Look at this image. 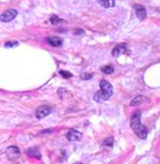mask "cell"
I'll return each mask as SVG.
<instances>
[{
    "instance_id": "8fae6325",
    "label": "cell",
    "mask_w": 160,
    "mask_h": 164,
    "mask_svg": "<svg viewBox=\"0 0 160 164\" xmlns=\"http://www.w3.org/2000/svg\"><path fill=\"white\" fill-rule=\"evenodd\" d=\"M98 2H99V4H100L102 8H105V9H110V8H113V6L116 5L114 0H98Z\"/></svg>"
},
{
    "instance_id": "d6986e66",
    "label": "cell",
    "mask_w": 160,
    "mask_h": 164,
    "mask_svg": "<svg viewBox=\"0 0 160 164\" xmlns=\"http://www.w3.org/2000/svg\"><path fill=\"white\" fill-rule=\"evenodd\" d=\"M93 77V74H82L81 75V78L82 80H90Z\"/></svg>"
},
{
    "instance_id": "44dd1931",
    "label": "cell",
    "mask_w": 160,
    "mask_h": 164,
    "mask_svg": "<svg viewBox=\"0 0 160 164\" xmlns=\"http://www.w3.org/2000/svg\"><path fill=\"white\" fill-rule=\"evenodd\" d=\"M78 164H83V163H78Z\"/></svg>"
},
{
    "instance_id": "2e32d148",
    "label": "cell",
    "mask_w": 160,
    "mask_h": 164,
    "mask_svg": "<svg viewBox=\"0 0 160 164\" xmlns=\"http://www.w3.org/2000/svg\"><path fill=\"white\" fill-rule=\"evenodd\" d=\"M59 74L64 77V78H71L72 77V74L71 72H69V71H65V70H60L59 71Z\"/></svg>"
},
{
    "instance_id": "6da1fadb",
    "label": "cell",
    "mask_w": 160,
    "mask_h": 164,
    "mask_svg": "<svg viewBox=\"0 0 160 164\" xmlns=\"http://www.w3.org/2000/svg\"><path fill=\"white\" fill-rule=\"evenodd\" d=\"M100 88H101L100 92L95 93L94 100L98 102V103H102V102L108 100L112 97V94H113V87H112V85L110 84L108 81H106V80H101L100 81Z\"/></svg>"
},
{
    "instance_id": "7c38bea8",
    "label": "cell",
    "mask_w": 160,
    "mask_h": 164,
    "mask_svg": "<svg viewBox=\"0 0 160 164\" xmlns=\"http://www.w3.org/2000/svg\"><path fill=\"white\" fill-rule=\"evenodd\" d=\"M144 102H146V98L143 96H138V97H135V99L131 100L130 106H137V105H140V104H142Z\"/></svg>"
},
{
    "instance_id": "5bb4252c",
    "label": "cell",
    "mask_w": 160,
    "mask_h": 164,
    "mask_svg": "<svg viewBox=\"0 0 160 164\" xmlns=\"http://www.w3.org/2000/svg\"><path fill=\"white\" fill-rule=\"evenodd\" d=\"M113 66L112 65H107V66H104V68H101V71L102 72H105V74H107V75H110V74H112L113 72Z\"/></svg>"
},
{
    "instance_id": "52a82bcc",
    "label": "cell",
    "mask_w": 160,
    "mask_h": 164,
    "mask_svg": "<svg viewBox=\"0 0 160 164\" xmlns=\"http://www.w3.org/2000/svg\"><path fill=\"white\" fill-rule=\"evenodd\" d=\"M51 111H52V109H51L49 106H41V108H39V109L36 110V114H35V115H36V118L41 120V118L48 116V115L51 114Z\"/></svg>"
},
{
    "instance_id": "ac0fdd59",
    "label": "cell",
    "mask_w": 160,
    "mask_h": 164,
    "mask_svg": "<svg viewBox=\"0 0 160 164\" xmlns=\"http://www.w3.org/2000/svg\"><path fill=\"white\" fill-rule=\"evenodd\" d=\"M104 145H105V146H110V147H111V146L113 145V139H112V138H107V139L104 141Z\"/></svg>"
},
{
    "instance_id": "7a4b0ae2",
    "label": "cell",
    "mask_w": 160,
    "mask_h": 164,
    "mask_svg": "<svg viewBox=\"0 0 160 164\" xmlns=\"http://www.w3.org/2000/svg\"><path fill=\"white\" fill-rule=\"evenodd\" d=\"M130 126L132 128V130L136 133V135L140 138V139H146L147 138V129L144 126L141 124V111H136L132 117H131V121H130Z\"/></svg>"
},
{
    "instance_id": "30bf717a",
    "label": "cell",
    "mask_w": 160,
    "mask_h": 164,
    "mask_svg": "<svg viewBox=\"0 0 160 164\" xmlns=\"http://www.w3.org/2000/svg\"><path fill=\"white\" fill-rule=\"evenodd\" d=\"M47 42L54 47H58V46H61L63 41L60 38H57V36H52V38H47Z\"/></svg>"
},
{
    "instance_id": "ba28073f",
    "label": "cell",
    "mask_w": 160,
    "mask_h": 164,
    "mask_svg": "<svg viewBox=\"0 0 160 164\" xmlns=\"http://www.w3.org/2000/svg\"><path fill=\"white\" fill-rule=\"evenodd\" d=\"M66 138L70 141H79V140L82 139V134L79 133V132H77V130H70V132H67Z\"/></svg>"
},
{
    "instance_id": "8992f818",
    "label": "cell",
    "mask_w": 160,
    "mask_h": 164,
    "mask_svg": "<svg viewBox=\"0 0 160 164\" xmlns=\"http://www.w3.org/2000/svg\"><path fill=\"white\" fill-rule=\"evenodd\" d=\"M126 50H128L126 44H118V45L114 46V48L112 50V56H113V57H119L120 54L125 53Z\"/></svg>"
},
{
    "instance_id": "5b68a950",
    "label": "cell",
    "mask_w": 160,
    "mask_h": 164,
    "mask_svg": "<svg viewBox=\"0 0 160 164\" xmlns=\"http://www.w3.org/2000/svg\"><path fill=\"white\" fill-rule=\"evenodd\" d=\"M134 10L136 12V16L140 21H143L146 17H147V11H146V8L142 6V5H138V4H135L134 5Z\"/></svg>"
},
{
    "instance_id": "e0dca14e",
    "label": "cell",
    "mask_w": 160,
    "mask_h": 164,
    "mask_svg": "<svg viewBox=\"0 0 160 164\" xmlns=\"http://www.w3.org/2000/svg\"><path fill=\"white\" fill-rule=\"evenodd\" d=\"M15 46H18V42H17V41H10V42H6V44H5V47H6V48H11V47H15Z\"/></svg>"
},
{
    "instance_id": "ffe728a7",
    "label": "cell",
    "mask_w": 160,
    "mask_h": 164,
    "mask_svg": "<svg viewBox=\"0 0 160 164\" xmlns=\"http://www.w3.org/2000/svg\"><path fill=\"white\" fill-rule=\"evenodd\" d=\"M73 34H75V35H83V34H84V30L78 28V29H75V30H73Z\"/></svg>"
},
{
    "instance_id": "277c9868",
    "label": "cell",
    "mask_w": 160,
    "mask_h": 164,
    "mask_svg": "<svg viewBox=\"0 0 160 164\" xmlns=\"http://www.w3.org/2000/svg\"><path fill=\"white\" fill-rule=\"evenodd\" d=\"M6 156H7V158L9 159H11V160H13V159H16V158H18L19 157V154H21V151H19V148L17 147V146H10V147H7L6 148Z\"/></svg>"
},
{
    "instance_id": "9c48e42d",
    "label": "cell",
    "mask_w": 160,
    "mask_h": 164,
    "mask_svg": "<svg viewBox=\"0 0 160 164\" xmlns=\"http://www.w3.org/2000/svg\"><path fill=\"white\" fill-rule=\"evenodd\" d=\"M27 154H28L29 157H33V158H36V159H40V158H41V153H40L39 148H36V147H33V148L27 150Z\"/></svg>"
},
{
    "instance_id": "4fadbf2b",
    "label": "cell",
    "mask_w": 160,
    "mask_h": 164,
    "mask_svg": "<svg viewBox=\"0 0 160 164\" xmlns=\"http://www.w3.org/2000/svg\"><path fill=\"white\" fill-rule=\"evenodd\" d=\"M58 93H59L60 98H66V97H71V93H70V92H67V91H66V90H64V88H60V90L58 91Z\"/></svg>"
},
{
    "instance_id": "9a60e30c",
    "label": "cell",
    "mask_w": 160,
    "mask_h": 164,
    "mask_svg": "<svg viewBox=\"0 0 160 164\" xmlns=\"http://www.w3.org/2000/svg\"><path fill=\"white\" fill-rule=\"evenodd\" d=\"M49 22L52 23V24H58V23H61V22H64L61 18H59L58 16H52L51 17V20H49Z\"/></svg>"
},
{
    "instance_id": "3957f363",
    "label": "cell",
    "mask_w": 160,
    "mask_h": 164,
    "mask_svg": "<svg viewBox=\"0 0 160 164\" xmlns=\"http://www.w3.org/2000/svg\"><path fill=\"white\" fill-rule=\"evenodd\" d=\"M17 10H15V9H10V10H6L1 16H0V21L1 22H4V23H6V22H10V21H12V20H15V17L17 16Z\"/></svg>"
}]
</instances>
